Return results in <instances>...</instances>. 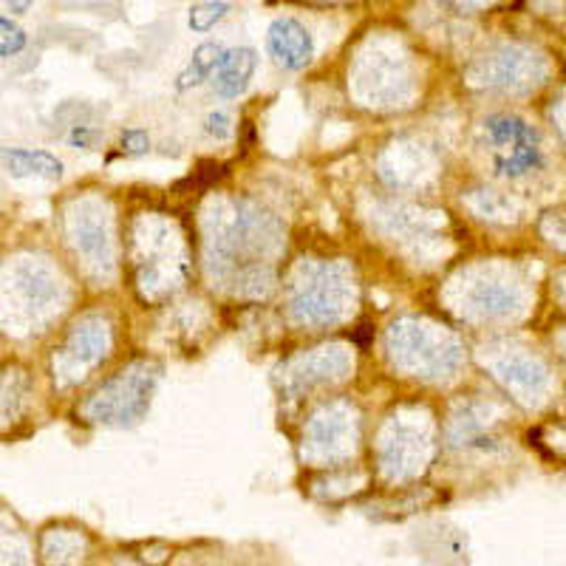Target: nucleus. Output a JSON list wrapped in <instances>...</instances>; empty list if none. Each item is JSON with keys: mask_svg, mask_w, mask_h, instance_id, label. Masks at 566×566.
I'll list each match as a JSON object with an SVG mask.
<instances>
[{"mask_svg": "<svg viewBox=\"0 0 566 566\" xmlns=\"http://www.w3.org/2000/svg\"><path fill=\"white\" fill-rule=\"evenodd\" d=\"M255 63L258 57L252 49H232V52H224L221 63L216 65L212 91L224 99L241 97V94L247 91V85H250Z\"/></svg>", "mask_w": 566, "mask_h": 566, "instance_id": "obj_3", "label": "nucleus"}, {"mask_svg": "<svg viewBox=\"0 0 566 566\" xmlns=\"http://www.w3.org/2000/svg\"><path fill=\"white\" fill-rule=\"evenodd\" d=\"M205 130L210 136H216V139H227V136H230V116L227 114H210L205 119Z\"/></svg>", "mask_w": 566, "mask_h": 566, "instance_id": "obj_9", "label": "nucleus"}, {"mask_svg": "<svg viewBox=\"0 0 566 566\" xmlns=\"http://www.w3.org/2000/svg\"><path fill=\"white\" fill-rule=\"evenodd\" d=\"M148 148H150V139H148V134H145V130L130 128V130H125V134H123V150H125V154L139 156V154H148Z\"/></svg>", "mask_w": 566, "mask_h": 566, "instance_id": "obj_8", "label": "nucleus"}, {"mask_svg": "<svg viewBox=\"0 0 566 566\" xmlns=\"http://www.w3.org/2000/svg\"><path fill=\"white\" fill-rule=\"evenodd\" d=\"M27 49V32L14 27L12 20L0 18V57H14Z\"/></svg>", "mask_w": 566, "mask_h": 566, "instance_id": "obj_7", "label": "nucleus"}, {"mask_svg": "<svg viewBox=\"0 0 566 566\" xmlns=\"http://www.w3.org/2000/svg\"><path fill=\"white\" fill-rule=\"evenodd\" d=\"M0 161L7 165L9 174L18 179L23 176H43V179H60L63 176V161L45 150H27V148H3Z\"/></svg>", "mask_w": 566, "mask_h": 566, "instance_id": "obj_4", "label": "nucleus"}, {"mask_svg": "<svg viewBox=\"0 0 566 566\" xmlns=\"http://www.w3.org/2000/svg\"><path fill=\"white\" fill-rule=\"evenodd\" d=\"M227 12H230V3H216V0H210V3H196L190 9V29L193 32H210Z\"/></svg>", "mask_w": 566, "mask_h": 566, "instance_id": "obj_6", "label": "nucleus"}, {"mask_svg": "<svg viewBox=\"0 0 566 566\" xmlns=\"http://www.w3.org/2000/svg\"><path fill=\"white\" fill-rule=\"evenodd\" d=\"M221 57H224V49H221V43H201L199 49L193 52V60L187 63V69L179 74V91H187L193 88V85L205 83V80H210V74L216 71V65L221 63Z\"/></svg>", "mask_w": 566, "mask_h": 566, "instance_id": "obj_5", "label": "nucleus"}, {"mask_svg": "<svg viewBox=\"0 0 566 566\" xmlns=\"http://www.w3.org/2000/svg\"><path fill=\"white\" fill-rule=\"evenodd\" d=\"M495 145V168L504 176H524L541 168L538 134L513 114H495L484 123Z\"/></svg>", "mask_w": 566, "mask_h": 566, "instance_id": "obj_1", "label": "nucleus"}, {"mask_svg": "<svg viewBox=\"0 0 566 566\" xmlns=\"http://www.w3.org/2000/svg\"><path fill=\"white\" fill-rule=\"evenodd\" d=\"M266 45H270V54L290 71H301L312 63L315 57V43H312V34L306 32V27H301L297 20L281 18L270 27L266 34Z\"/></svg>", "mask_w": 566, "mask_h": 566, "instance_id": "obj_2", "label": "nucleus"}]
</instances>
